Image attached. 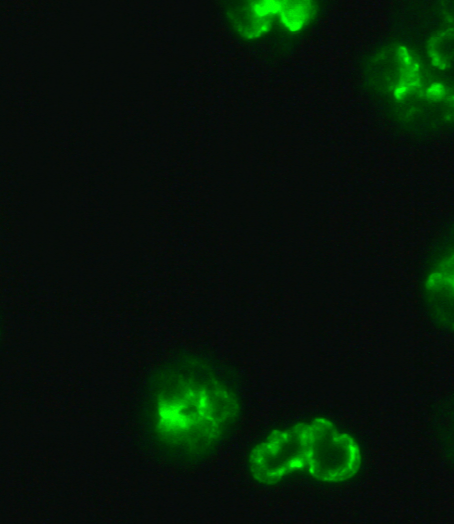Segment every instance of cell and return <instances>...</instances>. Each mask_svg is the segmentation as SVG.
Segmentation results:
<instances>
[{"instance_id":"277c9868","label":"cell","mask_w":454,"mask_h":524,"mask_svg":"<svg viewBox=\"0 0 454 524\" xmlns=\"http://www.w3.org/2000/svg\"><path fill=\"white\" fill-rule=\"evenodd\" d=\"M283 1H252L233 9V24L247 39H258L267 35L277 23Z\"/></svg>"},{"instance_id":"6da1fadb","label":"cell","mask_w":454,"mask_h":524,"mask_svg":"<svg viewBox=\"0 0 454 524\" xmlns=\"http://www.w3.org/2000/svg\"><path fill=\"white\" fill-rule=\"evenodd\" d=\"M241 408L239 387L227 366L199 354H183L152 374L144 398V426L162 455L198 462L230 436Z\"/></svg>"},{"instance_id":"7a4b0ae2","label":"cell","mask_w":454,"mask_h":524,"mask_svg":"<svg viewBox=\"0 0 454 524\" xmlns=\"http://www.w3.org/2000/svg\"><path fill=\"white\" fill-rule=\"evenodd\" d=\"M364 463L357 436L326 415L272 428L250 447L246 457L249 478L263 487L297 477L342 485L355 480Z\"/></svg>"},{"instance_id":"5b68a950","label":"cell","mask_w":454,"mask_h":524,"mask_svg":"<svg viewBox=\"0 0 454 524\" xmlns=\"http://www.w3.org/2000/svg\"><path fill=\"white\" fill-rule=\"evenodd\" d=\"M316 13L317 6L314 5V2L283 1L277 16V24L282 31L297 34L312 22Z\"/></svg>"},{"instance_id":"3957f363","label":"cell","mask_w":454,"mask_h":524,"mask_svg":"<svg viewBox=\"0 0 454 524\" xmlns=\"http://www.w3.org/2000/svg\"><path fill=\"white\" fill-rule=\"evenodd\" d=\"M453 236L441 238L429 250L419 277L421 303L430 322L452 333L454 326Z\"/></svg>"}]
</instances>
